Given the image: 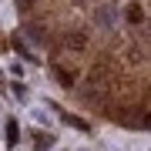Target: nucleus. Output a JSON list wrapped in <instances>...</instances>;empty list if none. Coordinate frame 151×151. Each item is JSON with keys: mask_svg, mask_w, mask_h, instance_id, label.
Wrapping results in <instances>:
<instances>
[{"mask_svg": "<svg viewBox=\"0 0 151 151\" xmlns=\"http://www.w3.org/2000/svg\"><path fill=\"white\" fill-rule=\"evenodd\" d=\"M124 14H128V20H131V24H141V20H145V10H141V4H128V10H124Z\"/></svg>", "mask_w": 151, "mask_h": 151, "instance_id": "nucleus-1", "label": "nucleus"}, {"mask_svg": "<svg viewBox=\"0 0 151 151\" xmlns=\"http://www.w3.org/2000/svg\"><path fill=\"white\" fill-rule=\"evenodd\" d=\"M4 138H7V145L14 148V145H17V138H20V128H17V124L10 121V124H7V128H4Z\"/></svg>", "mask_w": 151, "mask_h": 151, "instance_id": "nucleus-2", "label": "nucleus"}, {"mask_svg": "<svg viewBox=\"0 0 151 151\" xmlns=\"http://www.w3.org/2000/svg\"><path fill=\"white\" fill-rule=\"evenodd\" d=\"M14 4H17V10H20V14H30V7H34V0H14Z\"/></svg>", "mask_w": 151, "mask_h": 151, "instance_id": "nucleus-3", "label": "nucleus"}, {"mask_svg": "<svg viewBox=\"0 0 151 151\" xmlns=\"http://www.w3.org/2000/svg\"><path fill=\"white\" fill-rule=\"evenodd\" d=\"M34 145H37V148L44 145V148H47L50 145V134H40V131H37V134H34Z\"/></svg>", "mask_w": 151, "mask_h": 151, "instance_id": "nucleus-4", "label": "nucleus"}, {"mask_svg": "<svg viewBox=\"0 0 151 151\" xmlns=\"http://www.w3.org/2000/svg\"><path fill=\"white\" fill-rule=\"evenodd\" d=\"M145 128H151V114H145Z\"/></svg>", "mask_w": 151, "mask_h": 151, "instance_id": "nucleus-5", "label": "nucleus"}]
</instances>
